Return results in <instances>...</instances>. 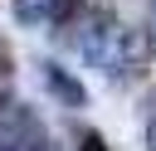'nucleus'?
Instances as JSON below:
<instances>
[{"label": "nucleus", "instance_id": "obj_6", "mask_svg": "<svg viewBox=\"0 0 156 151\" xmlns=\"http://www.w3.org/2000/svg\"><path fill=\"white\" fill-rule=\"evenodd\" d=\"M78 146H83V151H107V146H102V136H98L93 127H78Z\"/></svg>", "mask_w": 156, "mask_h": 151}, {"label": "nucleus", "instance_id": "obj_1", "mask_svg": "<svg viewBox=\"0 0 156 151\" xmlns=\"http://www.w3.org/2000/svg\"><path fill=\"white\" fill-rule=\"evenodd\" d=\"M78 49H83V58H88V63H98V68H107V73H112L117 49H122V24H117L107 10H93V15L83 19Z\"/></svg>", "mask_w": 156, "mask_h": 151}, {"label": "nucleus", "instance_id": "obj_5", "mask_svg": "<svg viewBox=\"0 0 156 151\" xmlns=\"http://www.w3.org/2000/svg\"><path fill=\"white\" fill-rule=\"evenodd\" d=\"M10 78H15V58H10V44L0 39V93L10 88Z\"/></svg>", "mask_w": 156, "mask_h": 151}, {"label": "nucleus", "instance_id": "obj_8", "mask_svg": "<svg viewBox=\"0 0 156 151\" xmlns=\"http://www.w3.org/2000/svg\"><path fill=\"white\" fill-rule=\"evenodd\" d=\"M146 19H151V34H156V0L146 5Z\"/></svg>", "mask_w": 156, "mask_h": 151}, {"label": "nucleus", "instance_id": "obj_2", "mask_svg": "<svg viewBox=\"0 0 156 151\" xmlns=\"http://www.w3.org/2000/svg\"><path fill=\"white\" fill-rule=\"evenodd\" d=\"M146 68H156V34L151 29H122V49L112 63V78H146Z\"/></svg>", "mask_w": 156, "mask_h": 151}, {"label": "nucleus", "instance_id": "obj_7", "mask_svg": "<svg viewBox=\"0 0 156 151\" xmlns=\"http://www.w3.org/2000/svg\"><path fill=\"white\" fill-rule=\"evenodd\" d=\"M146 146L156 151V117H151V127H146Z\"/></svg>", "mask_w": 156, "mask_h": 151}, {"label": "nucleus", "instance_id": "obj_4", "mask_svg": "<svg viewBox=\"0 0 156 151\" xmlns=\"http://www.w3.org/2000/svg\"><path fill=\"white\" fill-rule=\"evenodd\" d=\"M44 88H49V93H54L63 107H83V102H88L83 83H78V78H73L63 63H44Z\"/></svg>", "mask_w": 156, "mask_h": 151}, {"label": "nucleus", "instance_id": "obj_3", "mask_svg": "<svg viewBox=\"0 0 156 151\" xmlns=\"http://www.w3.org/2000/svg\"><path fill=\"white\" fill-rule=\"evenodd\" d=\"M73 10H78V0H15V19L29 29L63 24V19H73Z\"/></svg>", "mask_w": 156, "mask_h": 151}]
</instances>
